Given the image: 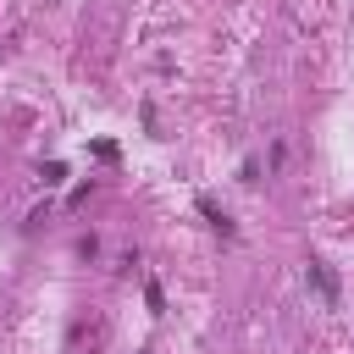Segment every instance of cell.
<instances>
[{
	"label": "cell",
	"instance_id": "6da1fadb",
	"mask_svg": "<svg viewBox=\"0 0 354 354\" xmlns=\"http://www.w3.org/2000/svg\"><path fill=\"white\" fill-rule=\"evenodd\" d=\"M310 282H315V293H321V299H326V304H332V299H337V277H332V271H326V266H321V260H310Z\"/></svg>",
	"mask_w": 354,
	"mask_h": 354
}]
</instances>
